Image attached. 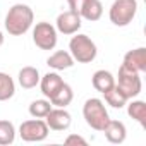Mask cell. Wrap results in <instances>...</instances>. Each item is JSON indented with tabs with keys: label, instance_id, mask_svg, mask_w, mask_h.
I'll use <instances>...</instances> for the list:
<instances>
[{
	"label": "cell",
	"instance_id": "obj_13",
	"mask_svg": "<svg viewBox=\"0 0 146 146\" xmlns=\"http://www.w3.org/2000/svg\"><path fill=\"white\" fill-rule=\"evenodd\" d=\"M74 64H76L74 58L67 50H57L46 58V65L53 70H65V69H70Z\"/></svg>",
	"mask_w": 146,
	"mask_h": 146
},
{
	"label": "cell",
	"instance_id": "obj_5",
	"mask_svg": "<svg viewBox=\"0 0 146 146\" xmlns=\"http://www.w3.org/2000/svg\"><path fill=\"white\" fill-rule=\"evenodd\" d=\"M137 14V0H113V4L108 11L110 23L124 28L132 23Z\"/></svg>",
	"mask_w": 146,
	"mask_h": 146
},
{
	"label": "cell",
	"instance_id": "obj_17",
	"mask_svg": "<svg viewBox=\"0 0 146 146\" xmlns=\"http://www.w3.org/2000/svg\"><path fill=\"white\" fill-rule=\"evenodd\" d=\"M127 105V115L131 119H134L136 122H139L141 127H146V103L143 100H131Z\"/></svg>",
	"mask_w": 146,
	"mask_h": 146
},
{
	"label": "cell",
	"instance_id": "obj_11",
	"mask_svg": "<svg viewBox=\"0 0 146 146\" xmlns=\"http://www.w3.org/2000/svg\"><path fill=\"white\" fill-rule=\"evenodd\" d=\"M102 132L105 134L107 141L112 143V144H122V143L125 141V137H127L125 124L120 122V120H113V119L108 120V124L105 125V129H103Z\"/></svg>",
	"mask_w": 146,
	"mask_h": 146
},
{
	"label": "cell",
	"instance_id": "obj_2",
	"mask_svg": "<svg viewBox=\"0 0 146 146\" xmlns=\"http://www.w3.org/2000/svg\"><path fill=\"white\" fill-rule=\"evenodd\" d=\"M69 52L74 62H79V64H91L98 55L96 43L88 35H79V33H74V36L70 38Z\"/></svg>",
	"mask_w": 146,
	"mask_h": 146
},
{
	"label": "cell",
	"instance_id": "obj_18",
	"mask_svg": "<svg viewBox=\"0 0 146 146\" xmlns=\"http://www.w3.org/2000/svg\"><path fill=\"white\" fill-rule=\"evenodd\" d=\"M72 100H74V91H72L70 84H67V83H64V84L60 86V90L50 98L52 105H53V107H58V108H65L67 105L72 103Z\"/></svg>",
	"mask_w": 146,
	"mask_h": 146
},
{
	"label": "cell",
	"instance_id": "obj_1",
	"mask_svg": "<svg viewBox=\"0 0 146 146\" xmlns=\"http://www.w3.org/2000/svg\"><path fill=\"white\" fill-rule=\"evenodd\" d=\"M35 23V12L26 4H14L4 21L5 31L11 36H23L26 35Z\"/></svg>",
	"mask_w": 146,
	"mask_h": 146
},
{
	"label": "cell",
	"instance_id": "obj_23",
	"mask_svg": "<svg viewBox=\"0 0 146 146\" xmlns=\"http://www.w3.org/2000/svg\"><path fill=\"white\" fill-rule=\"evenodd\" d=\"M84 2H86V0H67L69 11L79 14V12H81V9H83V5H84Z\"/></svg>",
	"mask_w": 146,
	"mask_h": 146
},
{
	"label": "cell",
	"instance_id": "obj_8",
	"mask_svg": "<svg viewBox=\"0 0 146 146\" xmlns=\"http://www.w3.org/2000/svg\"><path fill=\"white\" fill-rule=\"evenodd\" d=\"M81 16L76 14V12H72V11H65L62 14L57 16V21H55V29L62 35H74L81 29L83 23H81Z\"/></svg>",
	"mask_w": 146,
	"mask_h": 146
},
{
	"label": "cell",
	"instance_id": "obj_20",
	"mask_svg": "<svg viewBox=\"0 0 146 146\" xmlns=\"http://www.w3.org/2000/svg\"><path fill=\"white\" fill-rule=\"evenodd\" d=\"M53 108V105H52V102L48 100V98H43V100H35V102H31V105H29V115L31 117H35V119H45L46 117V113L50 112Z\"/></svg>",
	"mask_w": 146,
	"mask_h": 146
},
{
	"label": "cell",
	"instance_id": "obj_24",
	"mask_svg": "<svg viewBox=\"0 0 146 146\" xmlns=\"http://www.w3.org/2000/svg\"><path fill=\"white\" fill-rule=\"evenodd\" d=\"M65 144H88V141L83 137V136H78V134H69L65 137Z\"/></svg>",
	"mask_w": 146,
	"mask_h": 146
},
{
	"label": "cell",
	"instance_id": "obj_9",
	"mask_svg": "<svg viewBox=\"0 0 146 146\" xmlns=\"http://www.w3.org/2000/svg\"><path fill=\"white\" fill-rule=\"evenodd\" d=\"M45 122L48 125V129L52 131H67L70 127V122H72V115L65 110V108H52L46 117H45Z\"/></svg>",
	"mask_w": 146,
	"mask_h": 146
},
{
	"label": "cell",
	"instance_id": "obj_6",
	"mask_svg": "<svg viewBox=\"0 0 146 146\" xmlns=\"http://www.w3.org/2000/svg\"><path fill=\"white\" fill-rule=\"evenodd\" d=\"M58 31L55 29L53 24L41 21L36 23V26L33 28V43L40 48V50H53L57 46V40H58Z\"/></svg>",
	"mask_w": 146,
	"mask_h": 146
},
{
	"label": "cell",
	"instance_id": "obj_14",
	"mask_svg": "<svg viewBox=\"0 0 146 146\" xmlns=\"http://www.w3.org/2000/svg\"><path fill=\"white\" fill-rule=\"evenodd\" d=\"M91 83H93V88L103 95V93H107L108 90H112L115 86V78H113L112 72H108L105 69H100L91 76Z\"/></svg>",
	"mask_w": 146,
	"mask_h": 146
},
{
	"label": "cell",
	"instance_id": "obj_10",
	"mask_svg": "<svg viewBox=\"0 0 146 146\" xmlns=\"http://www.w3.org/2000/svg\"><path fill=\"white\" fill-rule=\"evenodd\" d=\"M122 65H125V67L139 72V74L146 72V48L144 46H137L134 50H129L124 55Z\"/></svg>",
	"mask_w": 146,
	"mask_h": 146
},
{
	"label": "cell",
	"instance_id": "obj_22",
	"mask_svg": "<svg viewBox=\"0 0 146 146\" xmlns=\"http://www.w3.org/2000/svg\"><path fill=\"white\" fill-rule=\"evenodd\" d=\"M103 96H105V103L107 105H110L112 108H124L125 107V103L129 102L115 86L112 88V90H108L107 93H103Z\"/></svg>",
	"mask_w": 146,
	"mask_h": 146
},
{
	"label": "cell",
	"instance_id": "obj_16",
	"mask_svg": "<svg viewBox=\"0 0 146 146\" xmlns=\"http://www.w3.org/2000/svg\"><path fill=\"white\" fill-rule=\"evenodd\" d=\"M79 16H81V19L95 23L103 16V4L100 0H86L81 12H79Z\"/></svg>",
	"mask_w": 146,
	"mask_h": 146
},
{
	"label": "cell",
	"instance_id": "obj_25",
	"mask_svg": "<svg viewBox=\"0 0 146 146\" xmlns=\"http://www.w3.org/2000/svg\"><path fill=\"white\" fill-rule=\"evenodd\" d=\"M4 41H5V36H4V33H2V31H0V46L4 45Z\"/></svg>",
	"mask_w": 146,
	"mask_h": 146
},
{
	"label": "cell",
	"instance_id": "obj_19",
	"mask_svg": "<svg viewBox=\"0 0 146 146\" xmlns=\"http://www.w3.org/2000/svg\"><path fill=\"white\" fill-rule=\"evenodd\" d=\"M16 95V83L14 79L0 70V102H7Z\"/></svg>",
	"mask_w": 146,
	"mask_h": 146
},
{
	"label": "cell",
	"instance_id": "obj_3",
	"mask_svg": "<svg viewBox=\"0 0 146 146\" xmlns=\"http://www.w3.org/2000/svg\"><path fill=\"white\" fill-rule=\"evenodd\" d=\"M83 117L86 120V124L95 129V131H103L105 125L110 120L108 110L105 108V102L100 98H88L83 105Z\"/></svg>",
	"mask_w": 146,
	"mask_h": 146
},
{
	"label": "cell",
	"instance_id": "obj_4",
	"mask_svg": "<svg viewBox=\"0 0 146 146\" xmlns=\"http://www.w3.org/2000/svg\"><path fill=\"white\" fill-rule=\"evenodd\" d=\"M115 88L127 98V100H132L136 98L141 90H143V81H141V74L125 65H120L119 67V76H117V81H115Z\"/></svg>",
	"mask_w": 146,
	"mask_h": 146
},
{
	"label": "cell",
	"instance_id": "obj_21",
	"mask_svg": "<svg viewBox=\"0 0 146 146\" xmlns=\"http://www.w3.org/2000/svg\"><path fill=\"white\" fill-rule=\"evenodd\" d=\"M16 141V127L11 120H0V146H9Z\"/></svg>",
	"mask_w": 146,
	"mask_h": 146
},
{
	"label": "cell",
	"instance_id": "obj_7",
	"mask_svg": "<svg viewBox=\"0 0 146 146\" xmlns=\"http://www.w3.org/2000/svg\"><path fill=\"white\" fill-rule=\"evenodd\" d=\"M48 125L45 120L41 119H31V120H24L19 125V136L23 141L26 143H41L48 137Z\"/></svg>",
	"mask_w": 146,
	"mask_h": 146
},
{
	"label": "cell",
	"instance_id": "obj_15",
	"mask_svg": "<svg viewBox=\"0 0 146 146\" xmlns=\"http://www.w3.org/2000/svg\"><path fill=\"white\" fill-rule=\"evenodd\" d=\"M40 78H41V76H40L38 69L33 67V65L23 67V69L19 70V74H17V81H19L21 88H24V90H33V88H36V86L40 84Z\"/></svg>",
	"mask_w": 146,
	"mask_h": 146
},
{
	"label": "cell",
	"instance_id": "obj_12",
	"mask_svg": "<svg viewBox=\"0 0 146 146\" xmlns=\"http://www.w3.org/2000/svg\"><path fill=\"white\" fill-rule=\"evenodd\" d=\"M62 84H64V79L60 78L58 72H46L43 78H40V90H41L43 96L48 100L60 90Z\"/></svg>",
	"mask_w": 146,
	"mask_h": 146
}]
</instances>
